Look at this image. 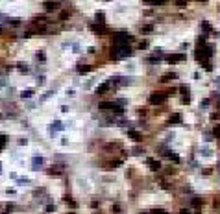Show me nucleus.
<instances>
[{
    "label": "nucleus",
    "mask_w": 220,
    "mask_h": 214,
    "mask_svg": "<svg viewBox=\"0 0 220 214\" xmlns=\"http://www.w3.org/2000/svg\"><path fill=\"white\" fill-rule=\"evenodd\" d=\"M166 98V94L165 92H155V94H152V104H163V100Z\"/></svg>",
    "instance_id": "obj_1"
},
{
    "label": "nucleus",
    "mask_w": 220,
    "mask_h": 214,
    "mask_svg": "<svg viewBox=\"0 0 220 214\" xmlns=\"http://www.w3.org/2000/svg\"><path fill=\"white\" fill-rule=\"evenodd\" d=\"M148 164L152 166V170H159V166H161V164H159L157 161H154V159H150V161H148Z\"/></svg>",
    "instance_id": "obj_2"
},
{
    "label": "nucleus",
    "mask_w": 220,
    "mask_h": 214,
    "mask_svg": "<svg viewBox=\"0 0 220 214\" xmlns=\"http://www.w3.org/2000/svg\"><path fill=\"white\" fill-rule=\"evenodd\" d=\"M128 135H130L133 140H141V135H139V133H135V131H128Z\"/></svg>",
    "instance_id": "obj_3"
},
{
    "label": "nucleus",
    "mask_w": 220,
    "mask_h": 214,
    "mask_svg": "<svg viewBox=\"0 0 220 214\" xmlns=\"http://www.w3.org/2000/svg\"><path fill=\"white\" fill-rule=\"evenodd\" d=\"M39 164H43V159L35 157V159H33V168H39Z\"/></svg>",
    "instance_id": "obj_4"
},
{
    "label": "nucleus",
    "mask_w": 220,
    "mask_h": 214,
    "mask_svg": "<svg viewBox=\"0 0 220 214\" xmlns=\"http://www.w3.org/2000/svg\"><path fill=\"white\" fill-rule=\"evenodd\" d=\"M4 144H6V137H2V135H0V150L4 148Z\"/></svg>",
    "instance_id": "obj_5"
}]
</instances>
